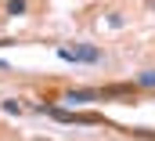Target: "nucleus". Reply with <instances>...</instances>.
<instances>
[{
	"label": "nucleus",
	"mask_w": 155,
	"mask_h": 141,
	"mask_svg": "<svg viewBox=\"0 0 155 141\" xmlns=\"http://www.w3.org/2000/svg\"><path fill=\"white\" fill-rule=\"evenodd\" d=\"M137 87H144V91H155V69L137 72Z\"/></svg>",
	"instance_id": "obj_3"
},
{
	"label": "nucleus",
	"mask_w": 155,
	"mask_h": 141,
	"mask_svg": "<svg viewBox=\"0 0 155 141\" xmlns=\"http://www.w3.org/2000/svg\"><path fill=\"white\" fill-rule=\"evenodd\" d=\"M4 112H7V116H18V112H22V105H18V101H11V98H7V101H4Z\"/></svg>",
	"instance_id": "obj_5"
},
{
	"label": "nucleus",
	"mask_w": 155,
	"mask_h": 141,
	"mask_svg": "<svg viewBox=\"0 0 155 141\" xmlns=\"http://www.w3.org/2000/svg\"><path fill=\"white\" fill-rule=\"evenodd\" d=\"M108 26L112 29H123V15H108Z\"/></svg>",
	"instance_id": "obj_6"
},
{
	"label": "nucleus",
	"mask_w": 155,
	"mask_h": 141,
	"mask_svg": "<svg viewBox=\"0 0 155 141\" xmlns=\"http://www.w3.org/2000/svg\"><path fill=\"white\" fill-rule=\"evenodd\" d=\"M69 105H87V101H97V91H69L65 94Z\"/></svg>",
	"instance_id": "obj_2"
},
{
	"label": "nucleus",
	"mask_w": 155,
	"mask_h": 141,
	"mask_svg": "<svg viewBox=\"0 0 155 141\" xmlns=\"http://www.w3.org/2000/svg\"><path fill=\"white\" fill-rule=\"evenodd\" d=\"M0 69H7V62H0Z\"/></svg>",
	"instance_id": "obj_7"
},
{
	"label": "nucleus",
	"mask_w": 155,
	"mask_h": 141,
	"mask_svg": "<svg viewBox=\"0 0 155 141\" xmlns=\"http://www.w3.org/2000/svg\"><path fill=\"white\" fill-rule=\"evenodd\" d=\"M61 62H101V47L94 43H76V47H58L54 51Z\"/></svg>",
	"instance_id": "obj_1"
},
{
	"label": "nucleus",
	"mask_w": 155,
	"mask_h": 141,
	"mask_svg": "<svg viewBox=\"0 0 155 141\" xmlns=\"http://www.w3.org/2000/svg\"><path fill=\"white\" fill-rule=\"evenodd\" d=\"M7 15H25V0H7Z\"/></svg>",
	"instance_id": "obj_4"
}]
</instances>
